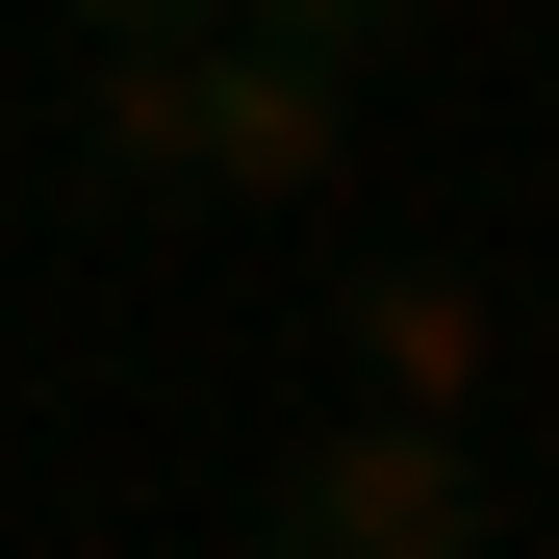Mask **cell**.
I'll use <instances>...</instances> for the list:
<instances>
[{
    "label": "cell",
    "mask_w": 559,
    "mask_h": 559,
    "mask_svg": "<svg viewBox=\"0 0 559 559\" xmlns=\"http://www.w3.org/2000/svg\"><path fill=\"white\" fill-rule=\"evenodd\" d=\"M331 382H356V407H432V432H457V407L509 382V306H484L457 254H356V280H331Z\"/></svg>",
    "instance_id": "2"
},
{
    "label": "cell",
    "mask_w": 559,
    "mask_h": 559,
    "mask_svg": "<svg viewBox=\"0 0 559 559\" xmlns=\"http://www.w3.org/2000/svg\"><path fill=\"white\" fill-rule=\"evenodd\" d=\"M76 178L103 204H204V26L178 51H76Z\"/></svg>",
    "instance_id": "4"
},
{
    "label": "cell",
    "mask_w": 559,
    "mask_h": 559,
    "mask_svg": "<svg viewBox=\"0 0 559 559\" xmlns=\"http://www.w3.org/2000/svg\"><path fill=\"white\" fill-rule=\"evenodd\" d=\"M76 51H178V26H229V0H51Z\"/></svg>",
    "instance_id": "6"
},
{
    "label": "cell",
    "mask_w": 559,
    "mask_h": 559,
    "mask_svg": "<svg viewBox=\"0 0 559 559\" xmlns=\"http://www.w3.org/2000/svg\"><path fill=\"white\" fill-rule=\"evenodd\" d=\"M254 559H509V484L432 407H306L254 457Z\"/></svg>",
    "instance_id": "1"
},
{
    "label": "cell",
    "mask_w": 559,
    "mask_h": 559,
    "mask_svg": "<svg viewBox=\"0 0 559 559\" xmlns=\"http://www.w3.org/2000/svg\"><path fill=\"white\" fill-rule=\"evenodd\" d=\"M229 26H280V51H331V76H382L407 26H457V0H229Z\"/></svg>",
    "instance_id": "5"
},
{
    "label": "cell",
    "mask_w": 559,
    "mask_h": 559,
    "mask_svg": "<svg viewBox=\"0 0 559 559\" xmlns=\"http://www.w3.org/2000/svg\"><path fill=\"white\" fill-rule=\"evenodd\" d=\"M331 153H356V76L280 26H204V204H331Z\"/></svg>",
    "instance_id": "3"
}]
</instances>
